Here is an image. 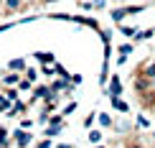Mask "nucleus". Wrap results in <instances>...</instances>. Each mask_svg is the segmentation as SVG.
I'll use <instances>...</instances> for the list:
<instances>
[{
    "mask_svg": "<svg viewBox=\"0 0 155 148\" xmlns=\"http://www.w3.org/2000/svg\"><path fill=\"white\" fill-rule=\"evenodd\" d=\"M10 136H13V143H15V148H28V146L36 140V136H33V133H28L25 128H15Z\"/></svg>",
    "mask_w": 155,
    "mask_h": 148,
    "instance_id": "nucleus-1",
    "label": "nucleus"
},
{
    "mask_svg": "<svg viewBox=\"0 0 155 148\" xmlns=\"http://www.w3.org/2000/svg\"><path fill=\"white\" fill-rule=\"evenodd\" d=\"M150 89H155V82H153V79H147L145 74H140V72H137V77H135V92L147 95Z\"/></svg>",
    "mask_w": 155,
    "mask_h": 148,
    "instance_id": "nucleus-2",
    "label": "nucleus"
},
{
    "mask_svg": "<svg viewBox=\"0 0 155 148\" xmlns=\"http://www.w3.org/2000/svg\"><path fill=\"white\" fill-rule=\"evenodd\" d=\"M104 95H107V97H112V95H120V97H122V79H120L117 74L109 77V82H107V87H104Z\"/></svg>",
    "mask_w": 155,
    "mask_h": 148,
    "instance_id": "nucleus-3",
    "label": "nucleus"
},
{
    "mask_svg": "<svg viewBox=\"0 0 155 148\" xmlns=\"http://www.w3.org/2000/svg\"><path fill=\"white\" fill-rule=\"evenodd\" d=\"M48 92H51V84H33V89H31V102H36V100L46 102Z\"/></svg>",
    "mask_w": 155,
    "mask_h": 148,
    "instance_id": "nucleus-4",
    "label": "nucleus"
},
{
    "mask_svg": "<svg viewBox=\"0 0 155 148\" xmlns=\"http://www.w3.org/2000/svg\"><path fill=\"white\" fill-rule=\"evenodd\" d=\"M109 105H112V110L120 112V115H127V112H130V105H127L120 95H112V97H109Z\"/></svg>",
    "mask_w": 155,
    "mask_h": 148,
    "instance_id": "nucleus-5",
    "label": "nucleus"
},
{
    "mask_svg": "<svg viewBox=\"0 0 155 148\" xmlns=\"http://www.w3.org/2000/svg\"><path fill=\"white\" fill-rule=\"evenodd\" d=\"M25 110H28V105H25V102L18 97V100L10 105V110L5 112V115H8V118H23V115H25Z\"/></svg>",
    "mask_w": 155,
    "mask_h": 148,
    "instance_id": "nucleus-6",
    "label": "nucleus"
},
{
    "mask_svg": "<svg viewBox=\"0 0 155 148\" xmlns=\"http://www.w3.org/2000/svg\"><path fill=\"white\" fill-rule=\"evenodd\" d=\"M0 82H3L5 87H15L18 82H21V72H13L10 69V72H5L3 77H0Z\"/></svg>",
    "mask_w": 155,
    "mask_h": 148,
    "instance_id": "nucleus-7",
    "label": "nucleus"
},
{
    "mask_svg": "<svg viewBox=\"0 0 155 148\" xmlns=\"http://www.w3.org/2000/svg\"><path fill=\"white\" fill-rule=\"evenodd\" d=\"M33 59L41 64H54L56 56H54V51H33Z\"/></svg>",
    "mask_w": 155,
    "mask_h": 148,
    "instance_id": "nucleus-8",
    "label": "nucleus"
},
{
    "mask_svg": "<svg viewBox=\"0 0 155 148\" xmlns=\"http://www.w3.org/2000/svg\"><path fill=\"white\" fill-rule=\"evenodd\" d=\"M74 23H76V26H89V28L99 31V23H97V18H87V15H74Z\"/></svg>",
    "mask_w": 155,
    "mask_h": 148,
    "instance_id": "nucleus-9",
    "label": "nucleus"
},
{
    "mask_svg": "<svg viewBox=\"0 0 155 148\" xmlns=\"http://www.w3.org/2000/svg\"><path fill=\"white\" fill-rule=\"evenodd\" d=\"M109 18H112V21L120 26V23L127 18V10H125V8H114V10H109Z\"/></svg>",
    "mask_w": 155,
    "mask_h": 148,
    "instance_id": "nucleus-10",
    "label": "nucleus"
},
{
    "mask_svg": "<svg viewBox=\"0 0 155 148\" xmlns=\"http://www.w3.org/2000/svg\"><path fill=\"white\" fill-rule=\"evenodd\" d=\"M8 69H13V72H25V59H10L8 61Z\"/></svg>",
    "mask_w": 155,
    "mask_h": 148,
    "instance_id": "nucleus-11",
    "label": "nucleus"
},
{
    "mask_svg": "<svg viewBox=\"0 0 155 148\" xmlns=\"http://www.w3.org/2000/svg\"><path fill=\"white\" fill-rule=\"evenodd\" d=\"M140 74H145L147 79H153V82H155V59H153V61H147L145 67L140 69Z\"/></svg>",
    "mask_w": 155,
    "mask_h": 148,
    "instance_id": "nucleus-12",
    "label": "nucleus"
},
{
    "mask_svg": "<svg viewBox=\"0 0 155 148\" xmlns=\"http://www.w3.org/2000/svg\"><path fill=\"white\" fill-rule=\"evenodd\" d=\"M97 120H99V125H102V128H112V125H114L112 115H107V112H97Z\"/></svg>",
    "mask_w": 155,
    "mask_h": 148,
    "instance_id": "nucleus-13",
    "label": "nucleus"
},
{
    "mask_svg": "<svg viewBox=\"0 0 155 148\" xmlns=\"http://www.w3.org/2000/svg\"><path fill=\"white\" fill-rule=\"evenodd\" d=\"M153 36H155V28H147V31H137L132 41H135V43H137V41H147V38H153Z\"/></svg>",
    "mask_w": 155,
    "mask_h": 148,
    "instance_id": "nucleus-14",
    "label": "nucleus"
},
{
    "mask_svg": "<svg viewBox=\"0 0 155 148\" xmlns=\"http://www.w3.org/2000/svg\"><path fill=\"white\" fill-rule=\"evenodd\" d=\"M10 140H13L10 130H8V128H3V125H0V146H5V148H8V146H10Z\"/></svg>",
    "mask_w": 155,
    "mask_h": 148,
    "instance_id": "nucleus-15",
    "label": "nucleus"
},
{
    "mask_svg": "<svg viewBox=\"0 0 155 148\" xmlns=\"http://www.w3.org/2000/svg\"><path fill=\"white\" fill-rule=\"evenodd\" d=\"M33 84H36V82H31L28 79V77H21V82H18V89H21V92H31V89H33Z\"/></svg>",
    "mask_w": 155,
    "mask_h": 148,
    "instance_id": "nucleus-16",
    "label": "nucleus"
},
{
    "mask_svg": "<svg viewBox=\"0 0 155 148\" xmlns=\"http://www.w3.org/2000/svg\"><path fill=\"white\" fill-rule=\"evenodd\" d=\"M117 51H120V54H125V56H130L132 51H135V41L130 38L127 43H120V46H117Z\"/></svg>",
    "mask_w": 155,
    "mask_h": 148,
    "instance_id": "nucleus-17",
    "label": "nucleus"
},
{
    "mask_svg": "<svg viewBox=\"0 0 155 148\" xmlns=\"http://www.w3.org/2000/svg\"><path fill=\"white\" fill-rule=\"evenodd\" d=\"M120 33L125 36V38H135V33H137V28H135V26H122V23H120Z\"/></svg>",
    "mask_w": 155,
    "mask_h": 148,
    "instance_id": "nucleus-18",
    "label": "nucleus"
},
{
    "mask_svg": "<svg viewBox=\"0 0 155 148\" xmlns=\"http://www.w3.org/2000/svg\"><path fill=\"white\" fill-rule=\"evenodd\" d=\"M87 138H89V143H102V138H104V133H102V130H89L87 133Z\"/></svg>",
    "mask_w": 155,
    "mask_h": 148,
    "instance_id": "nucleus-19",
    "label": "nucleus"
},
{
    "mask_svg": "<svg viewBox=\"0 0 155 148\" xmlns=\"http://www.w3.org/2000/svg\"><path fill=\"white\" fill-rule=\"evenodd\" d=\"M51 115H54V112H48V110H41V112H38V118H36V123L46 128V125H48V120H51Z\"/></svg>",
    "mask_w": 155,
    "mask_h": 148,
    "instance_id": "nucleus-20",
    "label": "nucleus"
},
{
    "mask_svg": "<svg viewBox=\"0 0 155 148\" xmlns=\"http://www.w3.org/2000/svg\"><path fill=\"white\" fill-rule=\"evenodd\" d=\"M3 95H5V97H8L10 102H15L18 97H21V89H18V87H8V89H5Z\"/></svg>",
    "mask_w": 155,
    "mask_h": 148,
    "instance_id": "nucleus-21",
    "label": "nucleus"
},
{
    "mask_svg": "<svg viewBox=\"0 0 155 148\" xmlns=\"http://www.w3.org/2000/svg\"><path fill=\"white\" fill-rule=\"evenodd\" d=\"M135 128H143V130H147V128H150V120H147L145 115H137V118H135Z\"/></svg>",
    "mask_w": 155,
    "mask_h": 148,
    "instance_id": "nucleus-22",
    "label": "nucleus"
},
{
    "mask_svg": "<svg viewBox=\"0 0 155 148\" xmlns=\"http://www.w3.org/2000/svg\"><path fill=\"white\" fill-rule=\"evenodd\" d=\"M54 72H56V77H66V79H71V72H66V67H61V64H56V61H54Z\"/></svg>",
    "mask_w": 155,
    "mask_h": 148,
    "instance_id": "nucleus-23",
    "label": "nucleus"
},
{
    "mask_svg": "<svg viewBox=\"0 0 155 148\" xmlns=\"http://www.w3.org/2000/svg\"><path fill=\"white\" fill-rule=\"evenodd\" d=\"M10 105H13V102H10L8 97H5V95H3V92H0V112H3V115H5V112H8V110H10Z\"/></svg>",
    "mask_w": 155,
    "mask_h": 148,
    "instance_id": "nucleus-24",
    "label": "nucleus"
},
{
    "mask_svg": "<svg viewBox=\"0 0 155 148\" xmlns=\"http://www.w3.org/2000/svg\"><path fill=\"white\" fill-rule=\"evenodd\" d=\"M25 77H28L31 82H38V69H33V67H25V72H23Z\"/></svg>",
    "mask_w": 155,
    "mask_h": 148,
    "instance_id": "nucleus-25",
    "label": "nucleus"
},
{
    "mask_svg": "<svg viewBox=\"0 0 155 148\" xmlns=\"http://www.w3.org/2000/svg\"><path fill=\"white\" fill-rule=\"evenodd\" d=\"M36 148H54V138H46V136H43V138L36 143Z\"/></svg>",
    "mask_w": 155,
    "mask_h": 148,
    "instance_id": "nucleus-26",
    "label": "nucleus"
},
{
    "mask_svg": "<svg viewBox=\"0 0 155 148\" xmlns=\"http://www.w3.org/2000/svg\"><path fill=\"white\" fill-rule=\"evenodd\" d=\"M99 36H102L104 43H112V31H109V28H99Z\"/></svg>",
    "mask_w": 155,
    "mask_h": 148,
    "instance_id": "nucleus-27",
    "label": "nucleus"
},
{
    "mask_svg": "<svg viewBox=\"0 0 155 148\" xmlns=\"http://www.w3.org/2000/svg\"><path fill=\"white\" fill-rule=\"evenodd\" d=\"M21 0H5V8H8V10H21Z\"/></svg>",
    "mask_w": 155,
    "mask_h": 148,
    "instance_id": "nucleus-28",
    "label": "nucleus"
},
{
    "mask_svg": "<svg viewBox=\"0 0 155 148\" xmlns=\"http://www.w3.org/2000/svg\"><path fill=\"white\" fill-rule=\"evenodd\" d=\"M41 74L43 77H54L56 72H54V64H43V67H41Z\"/></svg>",
    "mask_w": 155,
    "mask_h": 148,
    "instance_id": "nucleus-29",
    "label": "nucleus"
},
{
    "mask_svg": "<svg viewBox=\"0 0 155 148\" xmlns=\"http://www.w3.org/2000/svg\"><path fill=\"white\" fill-rule=\"evenodd\" d=\"M114 128H117V130H120V133H127V130H130V128H132V125H130V123H127V120H120V123H114Z\"/></svg>",
    "mask_w": 155,
    "mask_h": 148,
    "instance_id": "nucleus-30",
    "label": "nucleus"
},
{
    "mask_svg": "<svg viewBox=\"0 0 155 148\" xmlns=\"http://www.w3.org/2000/svg\"><path fill=\"white\" fill-rule=\"evenodd\" d=\"M94 120H97V112H89L87 118H84V128H92V125H94Z\"/></svg>",
    "mask_w": 155,
    "mask_h": 148,
    "instance_id": "nucleus-31",
    "label": "nucleus"
},
{
    "mask_svg": "<svg viewBox=\"0 0 155 148\" xmlns=\"http://www.w3.org/2000/svg\"><path fill=\"white\" fill-rule=\"evenodd\" d=\"M33 125H36V123H33L31 118H21V128H25V130H31Z\"/></svg>",
    "mask_w": 155,
    "mask_h": 148,
    "instance_id": "nucleus-32",
    "label": "nucleus"
},
{
    "mask_svg": "<svg viewBox=\"0 0 155 148\" xmlns=\"http://www.w3.org/2000/svg\"><path fill=\"white\" fill-rule=\"evenodd\" d=\"M74 110H76V102H69V105L64 107V112H61V115H64V118H66V115H71Z\"/></svg>",
    "mask_w": 155,
    "mask_h": 148,
    "instance_id": "nucleus-33",
    "label": "nucleus"
},
{
    "mask_svg": "<svg viewBox=\"0 0 155 148\" xmlns=\"http://www.w3.org/2000/svg\"><path fill=\"white\" fill-rule=\"evenodd\" d=\"M81 82H84V77H81V74H71V84H74V87H79Z\"/></svg>",
    "mask_w": 155,
    "mask_h": 148,
    "instance_id": "nucleus-34",
    "label": "nucleus"
},
{
    "mask_svg": "<svg viewBox=\"0 0 155 148\" xmlns=\"http://www.w3.org/2000/svg\"><path fill=\"white\" fill-rule=\"evenodd\" d=\"M94 3V10H102V8H107V0H92Z\"/></svg>",
    "mask_w": 155,
    "mask_h": 148,
    "instance_id": "nucleus-35",
    "label": "nucleus"
},
{
    "mask_svg": "<svg viewBox=\"0 0 155 148\" xmlns=\"http://www.w3.org/2000/svg\"><path fill=\"white\" fill-rule=\"evenodd\" d=\"M79 8H81V10H92L94 3H79Z\"/></svg>",
    "mask_w": 155,
    "mask_h": 148,
    "instance_id": "nucleus-36",
    "label": "nucleus"
},
{
    "mask_svg": "<svg viewBox=\"0 0 155 148\" xmlns=\"http://www.w3.org/2000/svg\"><path fill=\"white\" fill-rule=\"evenodd\" d=\"M125 61H127V56H125V54H117V67H122Z\"/></svg>",
    "mask_w": 155,
    "mask_h": 148,
    "instance_id": "nucleus-37",
    "label": "nucleus"
},
{
    "mask_svg": "<svg viewBox=\"0 0 155 148\" xmlns=\"http://www.w3.org/2000/svg\"><path fill=\"white\" fill-rule=\"evenodd\" d=\"M54 148H74V146H71V143H56Z\"/></svg>",
    "mask_w": 155,
    "mask_h": 148,
    "instance_id": "nucleus-38",
    "label": "nucleus"
},
{
    "mask_svg": "<svg viewBox=\"0 0 155 148\" xmlns=\"http://www.w3.org/2000/svg\"><path fill=\"white\" fill-rule=\"evenodd\" d=\"M127 148H145V146H143V143H130Z\"/></svg>",
    "mask_w": 155,
    "mask_h": 148,
    "instance_id": "nucleus-39",
    "label": "nucleus"
},
{
    "mask_svg": "<svg viewBox=\"0 0 155 148\" xmlns=\"http://www.w3.org/2000/svg\"><path fill=\"white\" fill-rule=\"evenodd\" d=\"M94 148H107V146L104 143H94Z\"/></svg>",
    "mask_w": 155,
    "mask_h": 148,
    "instance_id": "nucleus-40",
    "label": "nucleus"
},
{
    "mask_svg": "<svg viewBox=\"0 0 155 148\" xmlns=\"http://www.w3.org/2000/svg\"><path fill=\"white\" fill-rule=\"evenodd\" d=\"M43 3H56V0H43Z\"/></svg>",
    "mask_w": 155,
    "mask_h": 148,
    "instance_id": "nucleus-41",
    "label": "nucleus"
},
{
    "mask_svg": "<svg viewBox=\"0 0 155 148\" xmlns=\"http://www.w3.org/2000/svg\"><path fill=\"white\" fill-rule=\"evenodd\" d=\"M153 140H155V133H153Z\"/></svg>",
    "mask_w": 155,
    "mask_h": 148,
    "instance_id": "nucleus-42",
    "label": "nucleus"
},
{
    "mask_svg": "<svg viewBox=\"0 0 155 148\" xmlns=\"http://www.w3.org/2000/svg\"><path fill=\"white\" fill-rule=\"evenodd\" d=\"M0 148H5V146H0Z\"/></svg>",
    "mask_w": 155,
    "mask_h": 148,
    "instance_id": "nucleus-43",
    "label": "nucleus"
},
{
    "mask_svg": "<svg viewBox=\"0 0 155 148\" xmlns=\"http://www.w3.org/2000/svg\"><path fill=\"white\" fill-rule=\"evenodd\" d=\"M114 148H120V146H114Z\"/></svg>",
    "mask_w": 155,
    "mask_h": 148,
    "instance_id": "nucleus-44",
    "label": "nucleus"
}]
</instances>
